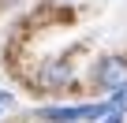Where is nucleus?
I'll return each mask as SVG.
<instances>
[{"instance_id": "obj_1", "label": "nucleus", "mask_w": 127, "mask_h": 123, "mask_svg": "<svg viewBox=\"0 0 127 123\" xmlns=\"http://www.w3.org/2000/svg\"><path fill=\"white\" fill-rule=\"evenodd\" d=\"M94 82L105 86V90L127 86V60H123V56H105L101 64H97V71H94Z\"/></svg>"}, {"instance_id": "obj_2", "label": "nucleus", "mask_w": 127, "mask_h": 123, "mask_svg": "<svg viewBox=\"0 0 127 123\" xmlns=\"http://www.w3.org/2000/svg\"><path fill=\"white\" fill-rule=\"evenodd\" d=\"M105 112H108V104H86V108H45L41 119H49V123H75V119H97V116H105Z\"/></svg>"}, {"instance_id": "obj_3", "label": "nucleus", "mask_w": 127, "mask_h": 123, "mask_svg": "<svg viewBox=\"0 0 127 123\" xmlns=\"http://www.w3.org/2000/svg\"><path fill=\"white\" fill-rule=\"evenodd\" d=\"M67 78H71V67H67V64H49V67L41 71V86H49V90L64 86Z\"/></svg>"}, {"instance_id": "obj_4", "label": "nucleus", "mask_w": 127, "mask_h": 123, "mask_svg": "<svg viewBox=\"0 0 127 123\" xmlns=\"http://www.w3.org/2000/svg\"><path fill=\"white\" fill-rule=\"evenodd\" d=\"M112 93H116V97H112V108L123 112V108H127V86H120V90H112Z\"/></svg>"}, {"instance_id": "obj_5", "label": "nucleus", "mask_w": 127, "mask_h": 123, "mask_svg": "<svg viewBox=\"0 0 127 123\" xmlns=\"http://www.w3.org/2000/svg\"><path fill=\"white\" fill-rule=\"evenodd\" d=\"M105 123H123V119H120V112H116V108H112V116H108V119H105Z\"/></svg>"}, {"instance_id": "obj_6", "label": "nucleus", "mask_w": 127, "mask_h": 123, "mask_svg": "<svg viewBox=\"0 0 127 123\" xmlns=\"http://www.w3.org/2000/svg\"><path fill=\"white\" fill-rule=\"evenodd\" d=\"M8 101H11V97H8V93H4V90H0V104H8Z\"/></svg>"}]
</instances>
